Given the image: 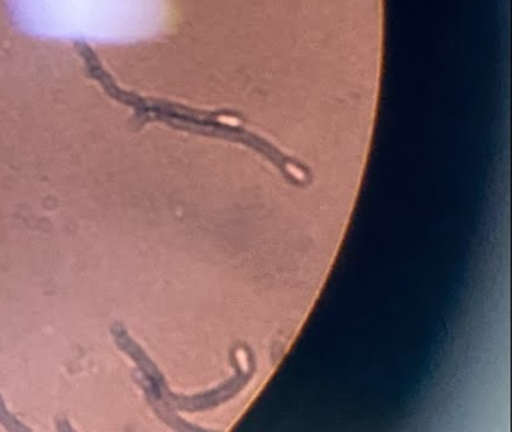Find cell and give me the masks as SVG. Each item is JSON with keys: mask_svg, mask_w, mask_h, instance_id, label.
I'll list each match as a JSON object with an SVG mask.
<instances>
[{"mask_svg": "<svg viewBox=\"0 0 512 432\" xmlns=\"http://www.w3.org/2000/svg\"><path fill=\"white\" fill-rule=\"evenodd\" d=\"M20 24L35 35L83 41L143 38L157 17L155 0H13Z\"/></svg>", "mask_w": 512, "mask_h": 432, "instance_id": "6da1fadb", "label": "cell"}]
</instances>
